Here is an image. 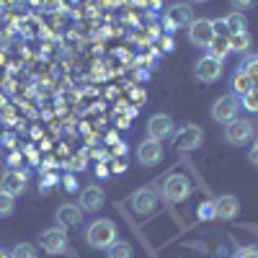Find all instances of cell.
Segmentation results:
<instances>
[{
  "mask_svg": "<svg viewBox=\"0 0 258 258\" xmlns=\"http://www.w3.org/2000/svg\"><path fill=\"white\" fill-rule=\"evenodd\" d=\"M207 54L214 57V59H225L230 54V44H227V39H220V36H214L209 41V47H207Z\"/></svg>",
  "mask_w": 258,
  "mask_h": 258,
  "instance_id": "20",
  "label": "cell"
},
{
  "mask_svg": "<svg viewBox=\"0 0 258 258\" xmlns=\"http://www.w3.org/2000/svg\"><path fill=\"white\" fill-rule=\"evenodd\" d=\"M225 68H222V59H214L209 54H204L199 62H197V68H194V75H197L199 83H217L222 78Z\"/></svg>",
  "mask_w": 258,
  "mask_h": 258,
  "instance_id": "6",
  "label": "cell"
},
{
  "mask_svg": "<svg viewBox=\"0 0 258 258\" xmlns=\"http://www.w3.org/2000/svg\"><path fill=\"white\" fill-rule=\"evenodd\" d=\"M250 160L258 165V142H255V145H253V150H250Z\"/></svg>",
  "mask_w": 258,
  "mask_h": 258,
  "instance_id": "32",
  "label": "cell"
},
{
  "mask_svg": "<svg viewBox=\"0 0 258 258\" xmlns=\"http://www.w3.org/2000/svg\"><path fill=\"white\" fill-rule=\"evenodd\" d=\"M114 240H119V227L114 220H96L85 227V243L96 250H106Z\"/></svg>",
  "mask_w": 258,
  "mask_h": 258,
  "instance_id": "1",
  "label": "cell"
},
{
  "mask_svg": "<svg viewBox=\"0 0 258 258\" xmlns=\"http://www.w3.org/2000/svg\"><path fill=\"white\" fill-rule=\"evenodd\" d=\"M225 21H227V29H230V34L248 31V21H245V16H243V13H230Z\"/></svg>",
  "mask_w": 258,
  "mask_h": 258,
  "instance_id": "21",
  "label": "cell"
},
{
  "mask_svg": "<svg viewBox=\"0 0 258 258\" xmlns=\"http://www.w3.org/2000/svg\"><path fill=\"white\" fill-rule=\"evenodd\" d=\"M16 209V197H11V194L0 191V217H11Z\"/></svg>",
  "mask_w": 258,
  "mask_h": 258,
  "instance_id": "23",
  "label": "cell"
},
{
  "mask_svg": "<svg viewBox=\"0 0 258 258\" xmlns=\"http://www.w3.org/2000/svg\"><path fill=\"white\" fill-rule=\"evenodd\" d=\"M173 137H176V147H178V150H186V153H191V150H199L202 142H204V132H202L199 124H186V126H181Z\"/></svg>",
  "mask_w": 258,
  "mask_h": 258,
  "instance_id": "7",
  "label": "cell"
},
{
  "mask_svg": "<svg viewBox=\"0 0 258 258\" xmlns=\"http://www.w3.org/2000/svg\"><path fill=\"white\" fill-rule=\"evenodd\" d=\"M126 170V155H116V163H114V173H124Z\"/></svg>",
  "mask_w": 258,
  "mask_h": 258,
  "instance_id": "30",
  "label": "cell"
},
{
  "mask_svg": "<svg viewBox=\"0 0 258 258\" xmlns=\"http://www.w3.org/2000/svg\"><path fill=\"white\" fill-rule=\"evenodd\" d=\"M194 3H204V0H194Z\"/></svg>",
  "mask_w": 258,
  "mask_h": 258,
  "instance_id": "36",
  "label": "cell"
},
{
  "mask_svg": "<svg viewBox=\"0 0 258 258\" xmlns=\"http://www.w3.org/2000/svg\"><path fill=\"white\" fill-rule=\"evenodd\" d=\"M227 44H230V52H248L253 47V39L248 31H240V34H230Z\"/></svg>",
  "mask_w": 258,
  "mask_h": 258,
  "instance_id": "19",
  "label": "cell"
},
{
  "mask_svg": "<svg viewBox=\"0 0 258 258\" xmlns=\"http://www.w3.org/2000/svg\"><path fill=\"white\" fill-rule=\"evenodd\" d=\"M235 258H258V245H245L235 253Z\"/></svg>",
  "mask_w": 258,
  "mask_h": 258,
  "instance_id": "28",
  "label": "cell"
},
{
  "mask_svg": "<svg viewBox=\"0 0 258 258\" xmlns=\"http://www.w3.org/2000/svg\"><path fill=\"white\" fill-rule=\"evenodd\" d=\"M132 209L140 214H153L158 209V194L153 188H140L132 197Z\"/></svg>",
  "mask_w": 258,
  "mask_h": 258,
  "instance_id": "14",
  "label": "cell"
},
{
  "mask_svg": "<svg viewBox=\"0 0 258 258\" xmlns=\"http://www.w3.org/2000/svg\"><path fill=\"white\" fill-rule=\"evenodd\" d=\"M253 88H255V80H253V78H248L243 70H238V73L232 75V93L238 96V98H240V96H245V93H250Z\"/></svg>",
  "mask_w": 258,
  "mask_h": 258,
  "instance_id": "17",
  "label": "cell"
},
{
  "mask_svg": "<svg viewBox=\"0 0 258 258\" xmlns=\"http://www.w3.org/2000/svg\"><path fill=\"white\" fill-rule=\"evenodd\" d=\"M214 39V29H212V21L207 18H194V24L188 26V41L199 49H207L209 41Z\"/></svg>",
  "mask_w": 258,
  "mask_h": 258,
  "instance_id": "9",
  "label": "cell"
},
{
  "mask_svg": "<svg viewBox=\"0 0 258 258\" xmlns=\"http://www.w3.org/2000/svg\"><path fill=\"white\" fill-rule=\"evenodd\" d=\"M96 176H98V178H109V168H106V165L101 163V165L96 168Z\"/></svg>",
  "mask_w": 258,
  "mask_h": 258,
  "instance_id": "31",
  "label": "cell"
},
{
  "mask_svg": "<svg viewBox=\"0 0 258 258\" xmlns=\"http://www.w3.org/2000/svg\"><path fill=\"white\" fill-rule=\"evenodd\" d=\"M106 204V194L101 186H85L80 191V207L83 212H98Z\"/></svg>",
  "mask_w": 258,
  "mask_h": 258,
  "instance_id": "13",
  "label": "cell"
},
{
  "mask_svg": "<svg viewBox=\"0 0 258 258\" xmlns=\"http://www.w3.org/2000/svg\"><path fill=\"white\" fill-rule=\"evenodd\" d=\"M212 29H214V36H220V39H230V29H227V21H225V18L212 21Z\"/></svg>",
  "mask_w": 258,
  "mask_h": 258,
  "instance_id": "26",
  "label": "cell"
},
{
  "mask_svg": "<svg viewBox=\"0 0 258 258\" xmlns=\"http://www.w3.org/2000/svg\"><path fill=\"white\" fill-rule=\"evenodd\" d=\"M214 212H217V220H235L240 212V199L232 194H222L214 199Z\"/></svg>",
  "mask_w": 258,
  "mask_h": 258,
  "instance_id": "12",
  "label": "cell"
},
{
  "mask_svg": "<svg viewBox=\"0 0 258 258\" xmlns=\"http://www.w3.org/2000/svg\"><path fill=\"white\" fill-rule=\"evenodd\" d=\"M163 197H165L168 202H173V204L186 202V199L191 197V181H188L186 176H181V173L168 176V178L163 181Z\"/></svg>",
  "mask_w": 258,
  "mask_h": 258,
  "instance_id": "4",
  "label": "cell"
},
{
  "mask_svg": "<svg viewBox=\"0 0 258 258\" xmlns=\"http://www.w3.org/2000/svg\"><path fill=\"white\" fill-rule=\"evenodd\" d=\"M238 114H240V98L235 93L220 96L217 101H214V106H212V119L217 124H222V126L230 124L232 119H238Z\"/></svg>",
  "mask_w": 258,
  "mask_h": 258,
  "instance_id": "2",
  "label": "cell"
},
{
  "mask_svg": "<svg viewBox=\"0 0 258 258\" xmlns=\"http://www.w3.org/2000/svg\"><path fill=\"white\" fill-rule=\"evenodd\" d=\"M240 109H245L248 114H258V93L255 91L240 96Z\"/></svg>",
  "mask_w": 258,
  "mask_h": 258,
  "instance_id": "24",
  "label": "cell"
},
{
  "mask_svg": "<svg viewBox=\"0 0 258 258\" xmlns=\"http://www.w3.org/2000/svg\"><path fill=\"white\" fill-rule=\"evenodd\" d=\"M253 3H255V0H232V6H235V11H238V13L253 8Z\"/></svg>",
  "mask_w": 258,
  "mask_h": 258,
  "instance_id": "29",
  "label": "cell"
},
{
  "mask_svg": "<svg viewBox=\"0 0 258 258\" xmlns=\"http://www.w3.org/2000/svg\"><path fill=\"white\" fill-rule=\"evenodd\" d=\"M240 70H243L248 78H253V80L258 83V59H255V57H248V59H243V62H240Z\"/></svg>",
  "mask_w": 258,
  "mask_h": 258,
  "instance_id": "25",
  "label": "cell"
},
{
  "mask_svg": "<svg viewBox=\"0 0 258 258\" xmlns=\"http://www.w3.org/2000/svg\"><path fill=\"white\" fill-rule=\"evenodd\" d=\"M106 258H135V248L126 240H114L106 248Z\"/></svg>",
  "mask_w": 258,
  "mask_h": 258,
  "instance_id": "18",
  "label": "cell"
},
{
  "mask_svg": "<svg viewBox=\"0 0 258 258\" xmlns=\"http://www.w3.org/2000/svg\"><path fill=\"white\" fill-rule=\"evenodd\" d=\"M165 21H168L170 29L191 26V24H194V11H191V6H186V3H176V6H170V8L165 11Z\"/></svg>",
  "mask_w": 258,
  "mask_h": 258,
  "instance_id": "11",
  "label": "cell"
},
{
  "mask_svg": "<svg viewBox=\"0 0 258 258\" xmlns=\"http://www.w3.org/2000/svg\"><path fill=\"white\" fill-rule=\"evenodd\" d=\"M255 59H258V54H255Z\"/></svg>",
  "mask_w": 258,
  "mask_h": 258,
  "instance_id": "37",
  "label": "cell"
},
{
  "mask_svg": "<svg viewBox=\"0 0 258 258\" xmlns=\"http://www.w3.org/2000/svg\"><path fill=\"white\" fill-rule=\"evenodd\" d=\"M11 258H39V253H36V245L31 243H18L11 250Z\"/></svg>",
  "mask_w": 258,
  "mask_h": 258,
  "instance_id": "22",
  "label": "cell"
},
{
  "mask_svg": "<svg viewBox=\"0 0 258 258\" xmlns=\"http://www.w3.org/2000/svg\"><path fill=\"white\" fill-rule=\"evenodd\" d=\"M0 6H3V8H13V6H18V0H0Z\"/></svg>",
  "mask_w": 258,
  "mask_h": 258,
  "instance_id": "33",
  "label": "cell"
},
{
  "mask_svg": "<svg viewBox=\"0 0 258 258\" xmlns=\"http://www.w3.org/2000/svg\"><path fill=\"white\" fill-rule=\"evenodd\" d=\"M0 258H11V253H3V250H0Z\"/></svg>",
  "mask_w": 258,
  "mask_h": 258,
  "instance_id": "34",
  "label": "cell"
},
{
  "mask_svg": "<svg viewBox=\"0 0 258 258\" xmlns=\"http://www.w3.org/2000/svg\"><path fill=\"white\" fill-rule=\"evenodd\" d=\"M253 91H255V93H258V83H255V88H253Z\"/></svg>",
  "mask_w": 258,
  "mask_h": 258,
  "instance_id": "35",
  "label": "cell"
},
{
  "mask_svg": "<svg viewBox=\"0 0 258 258\" xmlns=\"http://www.w3.org/2000/svg\"><path fill=\"white\" fill-rule=\"evenodd\" d=\"M217 217V212H214V202H204L199 207V220H214Z\"/></svg>",
  "mask_w": 258,
  "mask_h": 258,
  "instance_id": "27",
  "label": "cell"
},
{
  "mask_svg": "<svg viewBox=\"0 0 258 258\" xmlns=\"http://www.w3.org/2000/svg\"><path fill=\"white\" fill-rule=\"evenodd\" d=\"M39 243L41 248H44L47 253H64L68 250V232H64V227H49L39 235Z\"/></svg>",
  "mask_w": 258,
  "mask_h": 258,
  "instance_id": "10",
  "label": "cell"
},
{
  "mask_svg": "<svg viewBox=\"0 0 258 258\" xmlns=\"http://www.w3.org/2000/svg\"><path fill=\"white\" fill-rule=\"evenodd\" d=\"M163 155H165V145L163 142H158V140H145V142H140V147H137V160L142 163V165H160L163 163Z\"/></svg>",
  "mask_w": 258,
  "mask_h": 258,
  "instance_id": "8",
  "label": "cell"
},
{
  "mask_svg": "<svg viewBox=\"0 0 258 258\" xmlns=\"http://www.w3.org/2000/svg\"><path fill=\"white\" fill-rule=\"evenodd\" d=\"M255 137V124L250 119H232L230 124H225V140L230 145H248L250 140Z\"/></svg>",
  "mask_w": 258,
  "mask_h": 258,
  "instance_id": "3",
  "label": "cell"
},
{
  "mask_svg": "<svg viewBox=\"0 0 258 258\" xmlns=\"http://www.w3.org/2000/svg\"><path fill=\"white\" fill-rule=\"evenodd\" d=\"M176 135V121L173 116H168V114H155V116H150L147 121V137L150 140H158V142H165Z\"/></svg>",
  "mask_w": 258,
  "mask_h": 258,
  "instance_id": "5",
  "label": "cell"
},
{
  "mask_svg": "<svg viewBox=\"0 0 258 258\" xmlns=\"http://www.w3.org/2000/svg\"><path fill=\"white\" fill-rule=\"evenodd\" d=\"M83 207L80 204H62L59 209H57V225L59 227H78L80 222H83Z\"/></svg>",
  "mask_w": 258,
  "mask_h": 258,
  "instance_id": "16",
  "label": "cell"
},
{
  "mask_svg": "<svg viewBox=\"0 0 258 258\" xmlns=\"http://www.w3.org/2000/svg\"><path fill=\"white\" fill-rule=\"evenodd\" d=\"M0 191L11 194V197H21L26 191V176L21 170H6L3 178H0Z\"/></svg>",
  "mask_w": 258,
  "mask_h": 258,
  "instance_id": "15",
  "label": "cell"
}]
</instances>
